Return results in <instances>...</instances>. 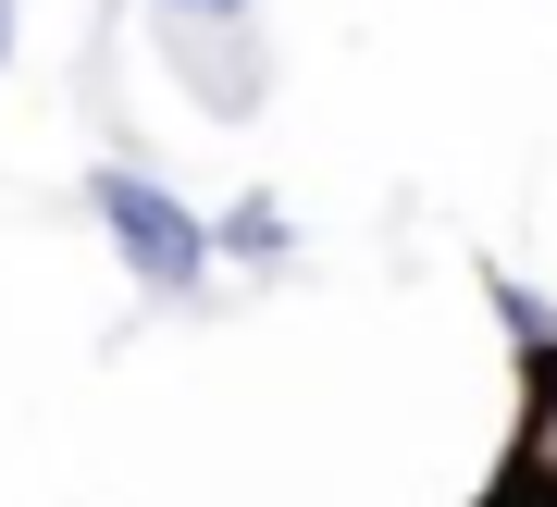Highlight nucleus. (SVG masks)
<instances>
[{
  "label": "nucleus",
  "instance_id": "5",
  "mask_svg": "<svg viewBox=\"0 0 557 507\" xmlns=\"http://www.w3.org/2000/svg\"><path fill=\"white\" fill-rule=\"evenodd\" d=\"M483 297H496V322L520 334V347H557V310H545V297L508 273V260H483Z\"/></svg>",
  "mask_w": 557,
  "mask_h": 507
},
{
  "label": "nucleus",
  "instance_id": "1",
  "mask_svg": "<svg viewBox=\"0 0 557 507\" xmlns=\"http://www.w3.org/2000/svg\"><path fill=\"white\" fill-rule=\"evenodd\" d=\"M87 223L112 235V260L149 297H199L211 285V223L186 211L161 174H137V161H87Z\"/></svg>",
  "mask_w": 557,
  "mask_h": 507
},
{
  "label": "nucleus",
  "instance_id": "6",
  "mask_svg": "<svg viewBox=\"0 0 557 507\" xmlns=\"http://www.w3.org/2000/svg\"><path fill=\"white\" fill-rule=\"evenodd\" d=\"M149 13H161V25H248L260 0H149Z\"/></svg>",
  "mask_w": 557,
  "mask_h": 507
},
{
  "label": "nucleus",
  "instance_id": "3",
  "mask_svg": "<svg viewBox=\"0 0 557 507\" xmlns=\"http://www.w3.org/2000/svg\"><path fill=\"white\" fill-rule=\"evenodd\" d=\"M199 223H211V260H236V273H260V285L298 273V211H285L273 186H236V198L199 211Z\"/></svg>",
  "mask_w": 557,
  "mask_h": 507
},
{
  "label": "nucleus",
  "instance_id": "4",
  "mask_svg": "<svg viewBox=\"0 0 557 507\" xmlns=\"http://www.w3.org/2000/svg\"><path fill=\"white\" fill-rule=\"evenodd\" d=\"M520 507H557V347H533V409H520Z\"/></svg>",
  "mask_w": 557,
  "mask_h": 507
},
{
  "label": "nucleus",
  "instance_id": "7",
  "mask_svg": "<svg viewBox=\"0 0 557 507\" xmlns=\"http://www.w3.org/2000/svg\"><path fill=\"white\" fill-rule=\"evenodd\" d=\"M25 50V0H0V62H13Z\"/></svg>",
  "mask_w": 557,
  "mask_h": 507
},
{
  "label": "nucleus",
  "instance_id": "2",
  "mask_svg": "<svg viewBox=\"0 0 557 507\" xmlns=\"http://www.w3.org/2000/svg\"><path fill=\"white\" fill-rule=\"evenodd\" d=\"M161 50H174V75L199 87V112H223V124L260 112V50H248V25H161Z\"/></svg>",
  "mask_w": 557,
  "mask_h": 507
}]
</instances>
